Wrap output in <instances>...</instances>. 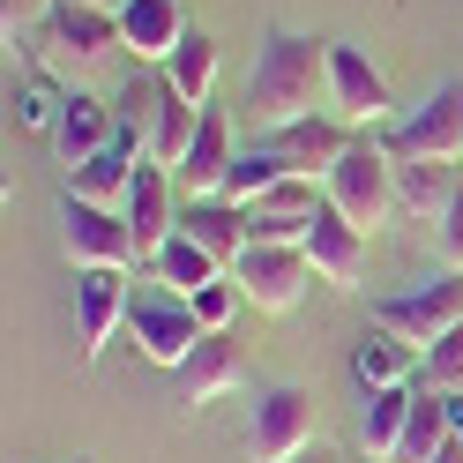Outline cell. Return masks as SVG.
Returning a JSON list of instances; mask_svg holds the SVG:
<instances>
[{
    "mask_svg": "<svg viewBox=\"0 0 463 463\" xmlns=\"http://www.w3.org/2000/svg\"><path fill=\"white\" fill-rule=\"evenodd\" d=\"M329 98V38H307V31H277L254 45V68H247V120L254 128H292L314 120V105Z\"/></svg>",
    "mask_w": 463,
    "mask_h": 463,
    "instance_id": "6da1fadb",
    "label": "cell"
},
{
    "mask_svg": "<svg viewBox=\"0 0 463 463\" xmlns=\"http://www.w3.org/2000/svg\"><path fill=\"white\" fill-rule=\"evenodd\" d=\"M322 187H329V210H344V217L366 232V240L396 217V157L382 150V135H359Z\"/></svg>",
    "mask_w": 463,
    "mask_h": 463,
    "instance_id": "7a4b0ae2",
    "label": "cell"
},
{
    "mask_svg": "<svg viewBox=\"0 0 463 463\" xmlns=\"http://www.w3.org/2000/svg\"><path fill=\"white\" fill-rule=\"evenodd\" d=\"M373 135H382V150L396 165H463V82L433 90L426 105H411L403 120L373 128Z\"/></svg>",
    "mask_w": 463,
    "mask_h": 463,
    "instance_id": "3957f363",
    "label": "cell"
},
{
    "mask_svg": "<svg viewBox=\"0 0 463 463\" xmlns=\"http://www.w3.org/2000/svg\"><path fill=\"white\" fill-rule=\"evenodd\" d=\"M373 329L403 336V344H411V352L426 359L449 329H463V277H456V269H441L433 284H411V292L382 299V307H373Z\"/></svg>",
    "mask_w": 463,
    "mask_h": 463,
    "instance_id": "277c9868",
    "label": "cell"
},
{
    "mask_svg": "<svg viewBox=\"0 0 463 463\" xmlns=\"http://www.w3.org/2000/svg\"><path fill=\"white\" fill-rule=\"evenodd\" d=\"M232 284L247 292L254 314H292L307 299V284H322L307 262V247H277V240H247V254L232 262Z\"/></svg>",
    "mask_w": 463,
    "mask_h": 463,
    "instance_id": "5b68a950",
    "label": "cell"
},
{
    "mask_svg": "<svg viewBox=\"0 0 463 463\" xmlns=\"http://www.w3.org/2000/svg\"><path fill=\"white\" fill-rule=\"evenodd\" d=\"M61 240H68V262L75 269H142L128 210H105V202L68 194L61 202Z\"/></svg>",
    "mask_w": 463,
    "mask_h": 463,
    "instance_id": "8992f818",
    "label": "cell"
},
{
    "mask_svg": "<svg viewBox=\"0 0 463 463\" xmlns=\"http://www.w3.org/2000/svg\"><path fill=\"white\" fill-rule=\"evenodd\" d=\"M314 449V396L307 389H262L254 396V419H247V456L254 463H292Z\"/></svg>",
    "mask_w": 463,
    "mask_h": 463,
    "instance_id": "52a82bcc",
    "label": "cell"
},
{
    "mask_svg": "<svg viewBox=\"0 0 463 463\" xmlns=\"http://www.w3.org/2000/svg\"><path fill=\"white\" fill-rule=\"evenodd\" d=\"M128 336H135V352L150 359V366H172L180 373L187 366V352L210 329L194 322V307L187 299H157V292H135V307H128Z\"/></svg>",
    "mask_w": 463,
    "mask_h": 463,
    "instance_id": "ba28073f",
    "label": "cell"
},
{
    "mask_svg": "<svg viewBox=\"0 0 463 463\" xmlns=\"http://www.w3.org/2000/svg\"><path fill=\"white\" fill-rule=\"evenodd\" d=\"M329 105L344 128H389V75L366 61L359 45H329Z\"/></svg>",
    "mask_w": 463,
    "mask_h": 463,
    "instance_id": "9c48e42d",
    "label": "cell"
},
{
    "mask_svg": "<svg viewBox=\"0 0 463 463\" xmlns=\"http://www.w3.org/2000/svg\"><path fill=\"white\" fill-rule=\"evenodd\" d=\"M352 128L336 120V112H314V120H292V128H269L262 150L284 165V172H307V180H329V172L344 165V150H352Z\"/></svg>",
    "mask_w": 463,
    "mask_h": 463,
    "instance_id": "30bf717a",
    "label": "cell"
},
{
    "mask_svg": "<svg viewBox=\"0 0 463 463\" xmlns=\"http://www.w3.org/2000/svg\"><path fill=\"white\" fill-rule=\"evenodd\" d=\"M120 210H128V224H135V254H142V269H150L157 254H165V240L180 232V180H172L165 165H142Z\"/></svg>",
    "mask_w": 463,
    "mask_h": 463,
    "instance_id": "8fae6325",
    "label": "cell"
},
{
    "mask_svg": "<svg viewBox=\"0 0 463 463\" xmlns=\"http://www.w3.org/2000/svg\"><path fill=\"white\" fill-rule=\"evenodd\" d=\"M128 269H75V322H82V359H105V344L128 329Z\"/></svg>",
    "mask_w": 463,
    "mask_h": 463,
    "instance_id": "7c38bea8",
    "label": "cell"
},
{
    "mask_svg": "<svg viewBox=\"0 0 463 463\" xmlns=\"http://www.w3.org/2000/svg\"><path fill=\"white\" fill-rule=\"evenodd\" d=\"M232 157H240V135H232V120L217 105H202V128H194V142H187V157H180V202H202V194H224V180H232Z\"/></svg>",
    "mask_w": 463,
    "mask_h": 463,
    "instance_id": "4fadbf2b",
    "label": "cell"
},
{
    "mask_svg": "<svg viewBox=\"0 0 463 463\" xmlns=\"http://www.w3.org/2000/svg\"><path fill=\"white\" fill-rule=\"evenodd\" d=\"M307 262H314V277L322 284H336V292H359V277H366V232L344 217V210H322L307 224Z\"/></svg>",
    "mask_w": 463,
    "mask_h": 463,
    "instance_id": "5bb4252c",
    "label": "cell"
},
{
    "mask_svg": "<svg viewBox=\"0 0 463 463\" xmlns=\"http://www.w3.org/2000/svg\"><path fill=\"white\" fill-rule=\"evenodd\" d=\"M45 45H52V61H75V68H90V61H105V52L120 45V15H105V8H82V0H61V8L45 15Z\"/></svg>",
    "mask_w": 463,
    "mask_h": 463,
    "instance_id": "9a60e30c",
    "label": "cell"
},
{
    "mask_svg": "<svg viewBox=\"0 0 463 463\" xmlns=\"http://www.w3.org/2000/svg\"><path fill=\"white\" fill-rule=\"evenodd\" d=\"M187 31H194V23L180 15V0H128V8H120V45L135 52L142 68H165L172 45H180Z\"/></svg>",
    "mask_w": 463,
    "mask_h": 463,
    "instance_id": "2e32d148",
    "label": "cell"
},
{
    "mask_svg": "<svg viewBox=\"0 0 463 463\" xmlns=\"http://www.w3.org/2000/svg\"><path fill=\"white\" fill-rule=\"evenodd\" d=\"M240 382H247V366H240V344H232V336H202L194 352H187V366H180V403H187V411H202V403L232 396Z\"/></svg>",
    "mask_w": 463,
    "mask_h": 463,
    "instance_id": "e0dca14e",
    "label": "cell"
},
{
    "mask_svg": "<svg viewBox=\"0 0 463 463\" xmlns=\"http://www.w3.org/2000/svg\"><path fill=\"white\" fill-rule=\"evenodd\" d=\"M180 232H187L194 247H210V254H217L224 269H232V262L247 254V210H240V202H224V194L180 202Z\"/></svg>",
    "mask_w": 463,
    "mask_h": 463,
    "instance_id": "ac0fdd59",
    "label": "cell"
},
{
    "mask_svg": "<svg viewBox=\"0 0 463 463\" xmlns=\"http://www.w3.org/2000/svg\"><path fill=\"white\" fill-rule=\"evenodd\" d=\"M456 187H463V165H396V217L441 232Z\"/></svg>",
    "mask_w": 463,
    "mask_h": 463,
    "instance_id": "d6986e66",
    "label": "cell"
},
{
    "mask_svg": "<svg viewBox=\"0 0 463 463\" xmlns=\"http://www.w3.org/2000/svg\"><path fill=\"white\" fill-rule=\"evenodd\" d=\"M411 403H419V382L366 389V403H359V449H366V463H396V441H403V426H411Z\"/></svg>",
    "mask_w": 463,
    "mask_h": 463,
    "instance_id": "ffe728a7",
    "label": "cell"
},
{
    "mask_svg": "<svg viewBox=\"0 0 463 463\" xmlns=\"http://www.w3.org/2000/svg\"><path fill=\"white\" fill-rule=\"evenodd\" d=\"M112 135H120V128H112V105L82 98V90H75V98H61V120H52V150H61V165H68V172H75V165H90Z\"/></svg>",
    "mask_w": 463,
    "mask_h": 463,
    "instance_id": "44dd1931",
    "label": "cell"
},
{
    "mask_svg": "<svg viewBox=\"0 0 463 463\" xmlns=\"http://www.w3.org/2000/svg\"><path fill=\"white\" fill-rule=\"evenodd\" d=\"M157 75H165V68H157ZM194 128H202V105H194V98H180V90H172V75H165V90H157V120H150V150H142V165L180 172V157H187Z\"/></svg>",
    "mask_w": 463,
    "mask_h": 463,
    "instance_id": "7402d4cb",
    "label": "cell"
},
{
    "mask_svg": "<svg viewBox=\"0 0 463 463\" xmlns=\"http://www.w3.org/2000/svg\"><path fill=\"white\" fill-rule=\"evenodd\" d=\"M352 382L359 389H403V382H419V352L389 329H366L352 344Z\"/></svg>",
    "mask_w": 463,
    "mask_h": 463,
    "instance_id": "603a6c76",
    "label": "cell"
},
{
    "mask_svg": "<svg viewBox=\"0 0 463 463\" xmlns=\"http://www.w3.org/2000/svg\"><path fill=\"white\" fill-rule=\"evenodd\" d=\"M135 172H142V157L128 150L120 135H112L90 165H75V172H68V194H82V202H105V210H120V202H128V187H135Z\"/></svg>",
    "mask_w": 463,
    "mask_h": 463,
    "instance_id": "cb8c5ba5",
    "label": "cell"
},
{
    "mask_svg": "<svg viewBox=\"0 0 463 463\" xmlns=\"http://www.w3.org/2000/svg\"><path fill=\"white\" fill-rule=\"evenodd\" d=\"M150 277H157V284H172V292H180V299H194L202 284H217V277H232V269L217 262L210 247H194L187 232H172V240H165V254L150 262Z\"/></svg>",
    "mask_w": 463,
    "mask_h": 463,
    "instance_id": "d4e9b609",
    "label": "cell"
},
{
    "mask_svg": "<svg viewBox=\"0 0 463 463\" xmlns=\"http://www.w3.org/2000/svg\"><path fill=\"white\" fill-rule=\"evenodd\" d=\"M449 433H456L449 396L419 389V403H411V426H403V441H396V463H433V456L449 449Z\"/></svg>",
    "mask_w": 463,
    "mask_h": 463,
    "instance_id": "484cf974",
    "label": "cell"
},
{
    "mask_svg": "<svg viewBox=\"0 0 463 463\" xmlns=\"http://www.w3.org/2000/svg\"><path fill=\"white\" fill-rule=\"evenodd\" d=\"M165 75H172V90H180V98L210 105V90H217V38H210V31H187L180 45H172Z\"/></svg>",
    "mask_w": 463,
    "mask_h": 463,
    "instance_id": "4316f807",
    "label": "cell"
},
{
    "mask_svg": "<svg viewBox=\"0 0 463 463\" xmlns=\"http://www.w3.org/2000/svg\"><path fill=\"white\" fill-rule=\"evenodd\" d=\"M284 180V165L262 150V142H254V150H240V157H232V180H224V202H240V210H247V202H262L269 187Z\"/></svg>",
    "mask_w": 463,
    "mask_h": 463,
    "instance_id": "83f0119b",
    "label": "cell"
},
{
    "mask_svg": "<svg viewBox=\"0 0 463 463\" xmlns=\"http://www.w3.org/2000/svg\"><path fill=\"white\" fill-rule=\"evenodd\" d=\"M419 389H433V396H463V329H449V336L419 359Z\"/></svg>",
    "mask_w": 463,
    "mask_h": 463,
    "instance_id": "f1b7e54d",
    "label": "cell"
},
{
    "mask_svg": "<svg viewBox=\"0 0 463 463\" xmlns=\"http://www.w3.org/2000/svg\"><path fill=\"white\" fill-rule=\"evenodd\" d=\"M187 307H194V322L210 329V336H224V329H232V314L247 307V292H240V284H232V277H217V284H202V292H194Z\"/></svg>",
    "mask_w": 463,
    "mask_h": 463,
    "instance_id": "f546056e",
    "label": "cell"
},
{
    "mask_svg": "<svg viewBox=\"0 0 463 463\" xmlns=\"http://www.w3.org/2000/svg\"><path fill=\"white\" fill-rule=\"evenodd\" d=\"M52 8H61V0H0V31H8V45H15L23 31H45Z\"/></svg>",
    "mask_w": 463,
    "mask_h": 463,
    "instance_id": "4dcf8cb0",
    "label": "cell"
},
{
    "mask_svg": "<svg viewBox=\"0 0 463 463\" xmlns=\"http://www.w3.org/2000/svg\"><path fill=\"white\" fill-rule=\"evenodd\" d=\"M433 247H441V269H456V277H463V187H456V202H449L441 232H433Z\"/></svg>",
    "mask_w": 463,
    "mask_h": 463,
    "instance_id": "1f68e13d",
    "label": "cell"
},
{
    "mask_svg": "<svg viewBox=\"0 0 463 463\" xmlns=\"http://www.w3.org/2000/svg\"><path fill=\"white\" fill-rule=\"evenodd\" d=\"M433 463H463V433H449V449L433 456Z\"/></svg>",
    "mask_w": 463,
    "mask_h": 463,
    "instance_id": "d6a6232c",
    "label": "cell"
},
{
    "mask_svg": "<svg viewBox=\"0 0 463 463\" xmlns=\"http://www.w3.org/2000/svg\"><path fill=\"white\" fill-rule=\"evenodd\" d=\"M292 463H336V456H329L322 441H314V449H307V456H292Z\"/></svg>",
    "mask_w": 463,
    "mask_h": 463,
    "instance_id": "836d02e7",
    "label": "cell"
},
{
    "mask_svg": "<svg viewBox=\"0 0 463 463\" xmlns=\"http://www.w3.org/2000/svg\"><path fill=\"white\" fill-rule=\"evenodd\" d=\"M82 8H105V15H120V8H128V0H82Z\"/></svg>",
    "mask_w": 463,
    "mask_h": 463,
    "instance_id": "e575fe53",
    "label": "cell"
},
{
    "mask_svg": "<svg viewBox=\"0 0 463 463\" xmlns=\"http://www.w3.org/2000/svg\"><path fill=\"white\" fill-rule=\"evenodd\" d=\"M75 463H90V456H75Z\"/></svg>",
    "mask_w": 463,
    "mask_h": 463,
    "instance_id": "d590c367",
    "label": "cell"
}]
</instances>
